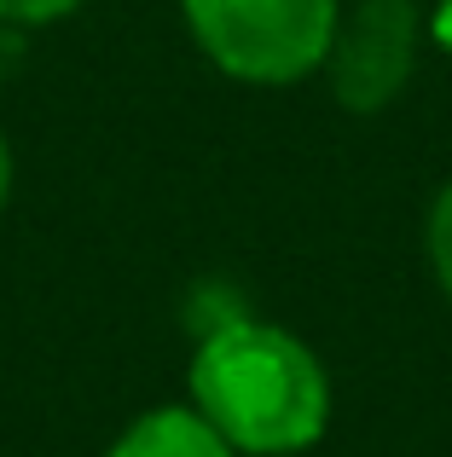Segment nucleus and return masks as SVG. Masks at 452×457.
<instances>
[{
    "label": "nucleus",
    "instance_id": "nucleus-1",
    "mask_svg": "<svg viewBox=\"0 0 452 457\" xmlns=\"http://www.w3.org/2000/svg\"><path fill=\"white\" fill-rule=\"evenodd\" d=\"M192 405L244 457L307 452L331 423V382L314 347L261 319H226L192 359Z\"/></svg>",
    "mask_w": 452,
    "mask_h": 457
},
{
    "label": "nucleus",
    "instance_id": "nucleus-2",
    "mask_svg": "<svg viewBox=\"0 0 452 457\" xmlns=\"http://www.w3.org/2000/svg\"><path fill=\"white\" fill-rule=\"evenodd\" d=\"M209 64L249 87L314 76L337 35V0H180Z\"/></svg>",
    "mask_w": 452,
    "mask_h": 457
},
{
    "label": "nucleus",
    "instance_id": "nucleus-3",
    "mask_svg": "<svg viewBox=\"0 0 452 457\" xmlns=\"http://www.w3.org/2000/svg\"><path fill=\"white\" fill-rule=\"evenodd\" d=\"M418 64V6L412 0H360L348 18H337L325 53V76L348 111H383Z\"/></svg>",
    "mask_w": 452,
    "mask_h": 457
},
{
    "label": "nucleus",
    "instance_id": "nucleus-4",
    "mask_svg": "<svg viewBox=\"0 0 452 457\" xmlns=\"http://www.w3.org/2000/svg\"><path fill=\"white\" fill-rule=\"evenodd\" d=\"M111 457H238V452L226 446V435L197 405H157L122 428Z\"/></svg>",
    "mask_w": 452,
    "mask_h": 457
},
{
    "label": "nucleus",
    "instance_id": "nucleus-5",
    "mask_svg": "<svg viewBox=\"0 0 452 457\" xmlns=\"http://www.w3.org/2000/svg\"><path fill=\"white\" fill-rule=\"evenodd\" d=\"M430 261H435V278H441V290L452 302V186L435 197V209H430Z\"/></svg>",
    "mask_w": 452,
    "mask_h": 457
},
{
    "label": "nucleus",
    "instance_id": "nucleus-6",
    "mask_svg": "<svg viewBox=\"0 0 452 457\" xmlns=\"http://www.w3.org/2000/svg\"><path fill=\"white\" fill-rule=\"evenodd\" d=\"M81 0H0V23H58Z\"/></svg>",
    "mask_w": 452,
    "mask_h": 457
},
{
    "label": "nucleus",
    "instance_id": "nucleus-7",
    "mask_svg": "<svg viewBox=\"0 0 452 457\" xmlns=\"http://www.w3.org/2000/svg\"><path fill=\"white\" fill-rule=\"evenodd\" d=\"M6 191H12V151H6V139H0V203H6Z\"/></svg>",
    "mask_w": 452,
    "mask_h": 457
}]
</instances>
